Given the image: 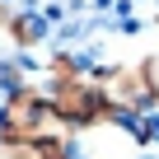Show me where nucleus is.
I'll use <instances>...</instances> for the list:
<instances>
[{
    "label": "nucleus",
    "mask_w": 159,
    "mask_h": 159,
    "mask_svg": "<svg viewBox=\"0 0 159 159\" xmlns=\"http://www.w3.org/2000/svg\"><path fill=\"white\" fill-rule=\"evenodd\" d=\"M98 98H103V108H108V117L112 112H136V117H145V112H154V89H150V75H145V56L140 61H131V66H103L98 70Z\"/></svg>",
    "instance_id": "f257e3e1"
},
{
    "label": "nucleus",
    "mask_w": 159,
    "mask_h": 159,
    "mask_svg": "<svg viewBox=\"0 0 159 159\" xmlns=\"http://www.w3.org/2000/svg\"><path fill=\"white\" fill-rule=\"evenodd\" d=\"M5 38L19 47V52H38L42 42H52V28L38 10H10V24H5Z\"/></svg>",
    "instance_id": "f03ea898"
},
{
    "label": "nucleus",
    "mask_w": 159,
    "mask_h": 159,
    "mask_svg": "<svg viewBox=\"0 0 159 159\" xmlns=\"http://www.w3.org/2000/svg\"><path fill=\"white\" fill-rule=\"evenodd\" d=\"M145 75H150V89L159 98V56H145Z\"/></svg>",
    "instance_id": "7ed1b4c3"
},
{
    "label": "nucleus",
    "mask_w": 159,
    "mask_h": 159,
    "mask_svg": "<svg viewBox=\"0 0 159 159\" xmlns=\"http://www.w3.org/2000/svg\"><path fill=\"white\" fill-rule=\"evenodd\" d=\"M112 5H117V0H94V10H98L103 19H108V10H112Z\"/></svg>",
    "instance_id": "20e7f679"
}]
</instances>
